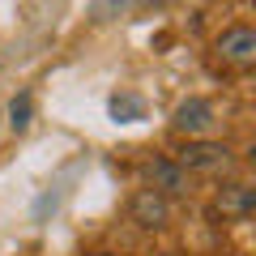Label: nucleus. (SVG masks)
<instances>
[{"mask_svg":"<svg viewBox=\"0 0 256 256\" xmlns=\"http://www.w3.org/2000/svg\"><path fill=\"white\" fill-rule=\"evenodd\" d=\"M180 171H188V175H218V171H226L230 162H235V150L226 146V141H184L180 146V154L171 158Z\"/></svg>","mask_w":256,"mask_h":256,"instance_id":"1","label":"nucleus"},{"mask_svg":"<svg viewBox=\"0 0 256 256\" xmlns=\"http://www.w3.org/2000/svg\"><path fill=\"white\" fill-rule=\"evenodd\" d=\"M214 124H218V107H214L210 98H201V94L184 98L180 107L171 111V128L180 137H188V141H205L214 132Z\"/></svg>","mask_w":256,"mask_h":256,"instance_id":"2","label":"nucleus"},{"mask_svg":"<svg viewBox=\"0 0 256 256\" xmlns=\"http://www.w3.org/2000/svg\"><path fill=\"white\" fill-rule=\"evenodd\" d=\"M214 52H218L222 64L248 68V64H256V30L248 26V22H235V26H226L214 38Z\"/></svg>","mask_w":256,"mask_h":256,"instance_id":"3","label":"nucleus"},{"mask_svg":"<svg viewBox=\"0 0 256 256\" xmlns=\"http://www.w3.org/2000/svg\"><path fill=\"white\" fill-rule=\"evenodd\" d=\"M146 184H150V192H158V196H166V201H171V196H188V192H192V175L180 171L166 154H158V158H150V162H146Z\"/></svg>","mask_w":256,"mask_h":256,"instance_id":"4","label":"nucleus"},{"mask_svg":"<svg viewBox=\"0 0 256 256\" xmlns=\"http://www.w3.org/2000/svg\"><path fill=\"white\" fill-rule=\"evenodd\" d=\"M128 218L137 222L141 230H162V226H171V201L158 196V192H150V188H141L128 201Z\"/></svg>","mask_w":256,"mask_h":256,"instance_id":"5","label":"nucleus"},{"mask_svg":"<svg viewBox=\"0 0 256 256\" xmlns=\"http://www.w3.org/2000/svg\"><path fill=\"white\" fill-rule=\"evenodd\" d=\"M214 205H218V214H222V218L244 222L248 214L256 210V188H252V184H244V180H230V184H222V188H218Z\"/></svg>","mask_w":256,"mask_h":256,"instance_id":"6","label":"nucleus"},{"mask_svg":"<svg viewBox=\"0 0 256 256\" xmlns=\"http://www.w3.org/2000/svg\"><path fill=\"white\" fill-rule=\"evenodd\" d=\"M107 111H111L116 124H137V120H146V98H141V94L120 90V94H111V98H107Z\"/></svg>","mask_w":256,"mask_h":256,"instance_id":"7","label":"nucleus"},{"mask_svg":"<svg viewBox=\"0 0 256 256\" xmlns=\"http://www.w3.org/2000/svg\"><path fill=\"white\" fill-rule=\"evenodd\" d=\"M30 120H34V94L22 90V94H13V102H9V120H4V124H9L13 132H26Z\"/></svg>","mask_w":256,"mask_h":256,"instance_id":"8","label":"nucleus"},{"mask_svg":"<svg viewBox=\"0 0 256 256\" xmlns=\"http://www.w3.org/2000/svg\"><path fill=\"white\" fill-rule=\"evenodd\" d=\"M158 256H180V252H158Z\"/></svg>","mask_w":256,"mask_h":256,"instance_id":"9","label":"nucleus"},{"mask_svg":"<svg viewBox=\"0 0 256 256\" xmlns=\"http://www.w3.org/2000/svg\"><path fill=\"white\" fill-rule=\"evenodd\" d=\"M94 256H111V252H94Z\"/></svg>","mask_w":256,"mask_h":256,"instance_id":"10","label":"nucleus"},{"mask_svg":"<svg viewBox=\"0 0 256 256\" xmlns=\"http://www.w3.org/2000/svg\"><path fill=\"white\" fill-rule=\"evenodd\" d=\"M0 120H4V116H0Z\"/></svg>","mask_w":256,"mask_h":256,"instance_id":"11","label":"nucleus"}]
</instances>
